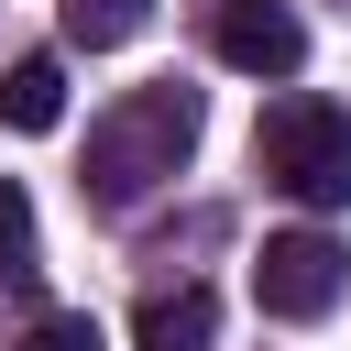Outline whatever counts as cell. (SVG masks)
<instances>
[{
    "label": "cell",
    "mask_w": 351,
    "mask_h": 351,
    "mask_svg": "<svg viewBox=\"0 0 351 351\" xmlns=\"http://www.w3.org/2000/svg\"><path fill=\"white\" fill-rule=\"evenodd\" d=\"M55 11H66V44H88V55H99V44H132L154 0H55Z\"/></svg>",
    "instance_id": "ba28073f"
},
{
    "label": "cell",
    "mask_w": 351,
    "mask_h": 351,
    "mask_svg": "<svg viewBox=\"0 0 351 351\" xmlns=\"http://www.w3.org/2000/svg\"><path fill=\"white\" fill-rule=\"evenodd\" d=\"M208 44H219V66H241V77H296V66H307V22H296L285 0H208Z\"/></svg>",
    "instance_id": "277c9868"
},
{
    "label": "cell",
    "mask_w": 351,
    "mask_h": 351,
    "mask_svg": "<svg viewBox=\"0 0 351 351\" xmlns=\"http://www.w3.org/2000/svg\"><path fill=\"white\" fill-rule=\"evenodd\" d=\"M197 88L186 77H154V88H121L99 121H88V165H77V186H88V208H143L186 154H197Z\"/></svg>",
    "instance_id": "6da1fadb"
},
{
    "label": "cell",
    "mask_w": 351,
    "mask_h": 351,
    "mask_svg": "<svg viewBox=\"0 0 351 351\" xmlns=\"http://www.w3.org/2000/svg\"><path fill=\"white\" fill-rule=\"evenodd\" d=\"M0 274H11L22 296L44 285V241H33V197H22L11 176H0Z\"/></svg>",
    "instance_id": "52a82bcc"
},
{
    "label": "cell",
    "mask_w": 351,
    "mask_h": 351,
    "mask_svg": "<svg viewBox=\"0 0 351 351\" xmlns=\"http://www.w3.org/2000/svg\"><path fill=\"white\" fill-rule=\"evenodd\" d=\"M340 285H351V252H340L329 230H274V241H263V263H252L263 318H329V307H340Z\"/></svg>",
    "instance_id": "3957f363"
},
{
    "label": "cell",
    "mask_w": 351,
    "mask_h": 351,
    "mask_svg": "<svg viewBox=\"0 0 351 351\" xmlns=\"http://www.w3.org/2000/svg\"><path fill=\"white\" fill-rule=\"evenodd\" d=\"M0 121H11V132H55V121H66V66H55V55H22V66L0 77Z\"/></svg>",
    "instance_id": "8992f818"
},
{
    "label": "cell",
    "mask_w": 351,
    "mask_h": 351,
    "mask_svg": "<svg viewBox=\"0 0 351 351\" xmlns=\"http://www.w3.org/2000/svg\"><path fill=\"white\" fill-rule=\"evenodd\" d=\"M263 154V186H285L296 208H351V110L318 99V88H285L252 132Z\"/></svg>",
    "instance_id": "7a4b0ae2"
},
{
    "label": "cell",
    "mask_w": 351,
    "mask_h": 351,
    "mask_svg": "<svg viewBox=\"0 0 351 351\" xmlns=\"http://www.w3.org/2000/svg\"><path fill=\"white\" fill-rule=\"evenodd\" d=\"M22 351H99V318H88V307H44V318L22 329Z\"/></svg>",
    "instance_id": "9c48e42d"
},
{
    "label": "cell",
    "mask_w": 351,
    "mask_h": 351,
    "mask_svg": "<svg viewBox=\"0 0 351 351\" xmlns=\"http://www.w3.org/2000/svg\"><path fill=\"white\" fill-rule=\"evenodd\" d=\"M208 340H219V296L208 285H165L132 318V351H208Z\"/></svg>",
    "instance_id": "5b68a950"
}]
</instances>
